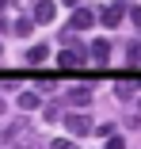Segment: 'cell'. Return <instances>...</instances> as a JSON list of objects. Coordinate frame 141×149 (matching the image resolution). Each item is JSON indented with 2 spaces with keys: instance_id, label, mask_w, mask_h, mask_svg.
Segmentation results:
<instances>
[{
  "instance_id": "1",
  "label": "cell",
  "mask_w": 141,
  "mask_h": 149,
  "mask_svg": "<svg viewBox=\"0 0 141 149\" xmlns=\"http://www.w3.org/2000/svg\"><path fill=\"white\" fill-rule=\"evenodd\" d=\"M65 130L76 134V138H88L92 134V118L88 115H65Z\"/></svg>"
},
{
  "instance_id": "2",
  "label": "cell",
  "mask_w": 141,
  "mask_h": 149,
  "mask_svg": "<svg viewBox=\"0 0 141 149\" xmlns=\"http://www.w3.org/2000/svg\"><path fill=\"white\" fill-rule=\"evenodd\" d=\"M126 12H130L126 4H111V8H99V23H103V27H118Z\"/></svg>"
},
{
  "instance_id": "3",
  "label": "cell",
  "mask_w": 141,
  "mask_h": 149,
  "mask_svg": "<svg viewBox=\"0 0 141 149\" xmlns=\"http://www.w3.org/2000/svg\"><path fill=\"white\" fill-rule=\"evenodd\" d=\"M92 23H95V12H92V8H76L73 19H69V31H88Z\"/></svg>"
},
{
  "instance_id": "4",
  "label": "cell",
  "mask_w": 141,
  "mask_h": 149,
  "mask_svg": "<svg viewBox=\"0 0 141 149\" xmlns=\"http://www.w3.org/2000/svg\"><path fill=\"white\" fill-rule=\"evenodd\" d=\"M53 15H57V4H53V0H38L35 4V23H53Z\"/></svg>"
},
{
  "instance_id": "5",
  "label": "cell",
  "mask_w": 141,
  "mask_h": 149,
  "mask_svg": "<svg viewBox=\"0 0 141 149\" xmlns=\"http://www.w3.org/2000/svg\"><path fill=\"white\" fill-rule=\"evenodd\" d=\"M57 65H65V69H80V65H84V50H61V54H57Z\"/></svg>"
},
{
  "instance_id": "6",
  "label": "cell",
  "mask_w": 141,
  "mask_h": 149,
  "mask_svg": "<svg viewBox=\"0 0 141 149\" xmlns=\"http://www.w3.org/2000/svg\"><path fill=\"white\" fill-rule=\"evenodd\" d=\"M92 61H95V65H107V61H111V42H107V38L92 42Z\"/></svg>"
},
{
  "instance_id": "7",
  "label": "cell",
  "mask_w": 141,
  "mask_h": 149,
  "mask_svg": "<svg viewBox=\"0 0 141 149\" xmlns=\"http://www.w3.org/2000/svg\"><path fill=\"white\" fill-rule=\"evenodd\" d=\"M46 57H50V46H31L27 50V65H42Z\"/></svg>"
},
{
  "instance_id": "8",
  "label": "cell",
  "mask_w": 141,
  "mask_h": 149,
  "mask_svg": "<svg viewBox=\"0 0 141 149\" xmlns=\"http://www.w3.org/2000/svg\"><path fill=\"white\" fill-rule=\"evenodd\" d=\"M69 103H76V107H88V103H92V92H88V88H73V92H69Z\"/></svg>"
},
{
  "instance_id": "9",
  "label": "cell",
  "mask_w": 141,
  "mask_h": 149,
  "mask_svg": "<svg viewBox=\"0 0 141 149\" xmlns=\"http://www.w3.org/2000/svg\"><path fill=\"white\" fill-rule=\"evenodd\" d=\"M15 103H19L23 111H35V107H38V96H35V92H23V96H19Z\"/></svg>"
},
{
  "instance_id": "10",
  "label": "cell",
  "mask_w": 141,
  "mask_h": 149,
  "mask_svg": "<svg viewBox=\"0 0 141 149\" xmlns=\"http://www.w3.org/2000/svg\"><path fill=\"white\" fill-rule=\"evenodd\" d=\"M31 31H35V19H27V15H23V19L15 23V35H23V38H27Z\"/></svg>"
},
{
  "instance_id": "11",
  "label": "cell",
  "mask_w": 141,
  "mask_h": 149,
  "mask_svg": "<svg viewBox=\"0 0 141 149\" xmlns=\"http://www.w3.org/2000/svg\"><path fill=\"white\" fill-rule=\"evenodd\" d=\"M126 57H130V65H141V42H133V46H130V54H126Z\"/></svg>"
},
{
  "instance_id": "12",
  "label": "cell",
  "mask_w": 141,
  "mask_h": 149,
  "mask_svg": "<svg viewBox=\"0 0 141 149\" xmlns=\"http://www.w3.org/2000/svg\"><path fill=\"white\" fill-rule=\"evenodd\" d=\"M50 149H76V141H69V138H53Z\"/></svg>"
},
{
  "instance_id": "13",
  "label": "cell",
  "mask_w": 141,
  "mask_h": 149,
  "mask_svg": "<svg viewBox=\"0 0 141 149\" xmlns=\"http://www.w3.org/2000/svg\"><path fill=\"white\" fill-rule=\"evenodd\" d=\"M130 92H133L130 84H115V96H118V100H130Z\"/></svg>"
},
{
  "instance_id": "14",
  "label": "cell",
  "mask_w": 141,
  "mask_h": 149,
  "mask_svg": "<svg viewBox=\"0 0 141 149\" xmlns=\"http://www.w3.org/2000/svg\"><path fill=\"white\" fill-rule=\"evenodd\" d=\"M107 149H126V141L122 138H107Z\"/></svg>"
},
{
  "instance_id": "15",
  "label": "cell",
  "mask_w": 141,
  "mask_h": 149,
  "mask_svg": "<svg viewBox=\"0 0 141 149\" xmlns=\"http://www.w3.org/2000/svg\"><path fill=\"white\" fill-rule=\"evenodd\" d=\"M130 19H133V23H141V8H130Z\"/></svg>"
},
{
  "instance_id": "16",
  "label": "cell",
  "mask_w": 141,
  "mask_h": 149,
  "mask_svg": "<svg viewBox=\"0 0 141 149\" xmlns=\"http://www.w3.org/2000/svg\"><path fill=\"white\" fill-rule=\"evenodd\" d=\"M15 4H27V0H4V8H8V12H12Z\"/></svg>"
}]
</instances>
